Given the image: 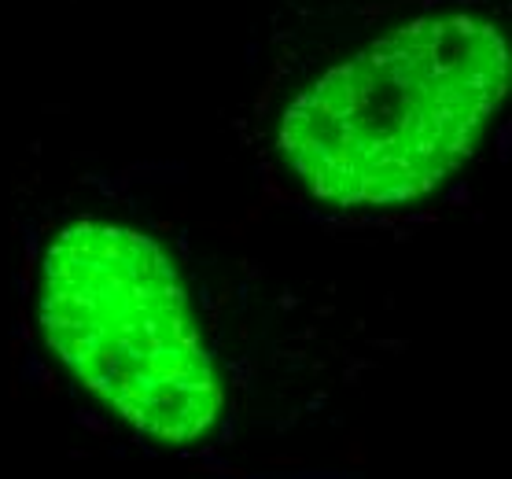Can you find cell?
Wrapping results in <instances>:
<instances>
[{
    "label": "cell",
    "mask_w": 512,
    "mask_h": 479,
    "mask_svg": "<svg viewBox=\"0 0 512 479\" xmlns=\"http://www.w3.org/2000/svg\"><path fill=\"white\" fill-rule=\"evenodd\" d=\"M509 89V41L483 15H428L291 100L284 163L336 207H395L461 170Z\"/></svg>",
    "instance_id": "cell-1"
},
{
    "label": "cell",
    "mask_w": 512,
    "mask_h": 479,
    "mask_svg": "<svg viewBox=\"0 0 512 479\" xmlns=\"http://www.w3.org/2000/svg\"><path fill=\"white\" fill-rule=\"evenodd\" d=\"M37 310L59 362L133 428L166 446L214 432L222 384L185 284L152 236L96 218L59 229Z\"/></svg>",
    "instance_id": "cell-2"
}]
</instances>
